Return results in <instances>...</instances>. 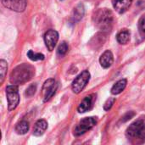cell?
Returning <instances> with one entry per match:
<instances>
[{"instance_id": "6da1fadb", "label": "cell", "mask_w": 145, "mask_h": 145, "mask_svg": "<svg viewBox=\"0 0 145 145\" xmlns=\"http://www.w3.org/2000/svg\"><path fill=\"white\" fill-rule=\"evenodd\" d=\"M35 73L34 68L28 64L16 66L10 74V82L14 85H22L29 82Z\"/></svg>"}, {"instance_id": "7a4b0ae2", "label": "cell", "mask_w": 145, "mask_h": 145, "mask_svg": "<svg viewBox=\"0 0 145 145\" xmlns=\"http://www.w3.org/2000/svg\"><path fill=\"white\" fill-rule=\"evenodd\" d=\"M126 134L128 140L134 144L145 143V117H141L132 123L127 129Z\"/></svg>"}, {"instance_id": "3957f363", "label": "cell", "mask_w": 145, "mask_h": 145, "mask_svg": "<svg viewBox=\"0 0 145 145\" xmlns=\"http://www.w3.org/2000/svg\"><path fill=\"white\" fill-rule=\"evenodd\" d=\"M93 20L95 26L102 31H110L114 23V16L110 9L99 8L94 13Z\"/></svg>"}, {"instance_id": "277c9868", "label": "cell", "mask_w": 145, "mask_h": 145, "mask_svg": "<svg viewBox=\"0 0 145 145\" xmlns=\"http://www.w3.org/2000/svg\"><path fill=\"white\" fill-rule=\"evenodd\" d=\"M90 80V73L88 71H83L82 73H80L73 81L71 84V89L74 93H80L84 88L87 86Z\"/></svg>"}, {"instance_id": "5b68a950", "label": "cell", "mask_w": 145, "mask_h": 145, "mask_svg": "<svg viewBox=\"0 0 145 145\" xmlns=\"http://www.w3.org/2000/svg\"><path fill=\"white\" fill-rule=\"evenodd\" d=\"M97 123L96 117H85L79 121L76 127L74 128V135L79 137L90 129H92Z\"/></svg>"}, {"instance_id": "8992f818", "label": "cell", "mask_w": 145, "mask_h": 145, "mask_svg": "<svg viewBox=\"0 0 145 145\" xmlns=\"http://www.w3.org/2000/svg\"><path fill=\"white\" fill-rule=\"evenodd\" d=\"M6 95L8 99V108L9 111L14 110L19 105L20 96L17 85H9L6 88Z\"/></svg>"}, {"instance_id": "52a82bcc", "label": "cell", "mask_w": 145, "mask_h": 145, "mask_svg": "<svg viewBox=\"0 0 145 145\" xmlns=\"http://www.w3.org/2000/svg\"><path fill=\"white\" fill-rule=\"evenodd\" d=\"M58 85L54 79H48L45 81L42 89V98L43 102H48L55 94Z\"/></svg>"}, {"instance_id": "ba28073f", "label": "cell", "mask_w": 145, "mask_h": 145, "mask_svg": "<svg viewBox=\"0 0 145 145\" xmlns=\"http://www.w3.org/2000/svg\"><path fill=\"white\" fill-rule=\"evenodd\" d=\"M1 1L5 8L15 12L24 11L27 4L26 0H1Z\"/></svg>"}, {"instance_id": "9c48e42d", "label": "cell", "mask_w": 145, "mask_h": 145, "mask_svg": "<svg viewBox=\"0 0 145 145\" xmlns=\"http://www.w3.org/2000/svg\"><path fill=\"white\" fill-rule=\"evenodd\" d=\"M59 40V33L53 29L48 30L44 34V42L47 48L49 51H53L58 42Z\"/></svg>"}, {"instance_id": "30bf717a", "label": "cell", "mask_w": 145, "mask_h": 145, "mask_svg": "<svg viewBox=\"0 0 145 145\" xmlns=\"http://www.w3.org/2000/svg\"><path fill=\"white\" fill-rule=\"evenodd\" d=\"M96 100V95L95 94H90L83 99V100L80 103L77 110L79 113H85L93 107V104Z\"/></svg>"}, {"instance_id": "8fae6325", "label": "cell", "mask_w": 145, "mask_h": 145, "mask_svg": "<svg viewBox=\"0 0 145 145\" xmlns=\"http://www.w3.org/2000/svg\"><path fill=\"white\" fill-rule=\"evenodd\" d=\"M133 0H112L114 8L120 14L125 13L132 5Z\"/></svg>"}, {"instance_id": "7c38bea8", "label": "cell", "mask_w": 145, "mask_h": 145, "mask_svg": "<svg viewBox=\"0 0 145 145\" xmlns=\"http://www.w3.org/2000/svg\"><path fill=\"white\" fill-rule=\"evenodd\" d=\"M114 62L113 54L110 50H106L99 58V63L101 66L105 69L110 68Z\"/></svg>"}, {"instance_id": "4fadbf2b", "label": "cell", "mask_w": 145, "mask_h": 145, "mask_svg": "<svg viewBox=\"0 0 145 145\" xmlns=\"http://www.w3.org/2000/svg\"><path fill=\"white\" fill-rule=\"evenodd\" d=\"M47 128H48V122L43 119L38 120L34 125L33 134L37 137H40L45 133Z\"/></svg>"}, {"instance_id": "5bb4252c", "label": "cell", "mask_w": 145, "mask_h": 145, "mask_svg": "<svg viewBox=\"0 0 145 145\" xmlns=\"http://www.w3.org/2000/svg\"><path fill=\"white\" fill-rule=\"evenodd\" d=\"M127 83V81L126 79H121V80H119L112 87V88H111V93L114 94V95L120 94L126 88Z\"/></svg>"}, {"instance_id": "9a60e30c", "label": "cell", "mask_w": 145, "mask_h": 145, "mask_svg": "<svg viewBox=\"0 0 145 145\" xmlns=\"http://www.w3.org/2000/svg\"><path fill=\"white\" fill-rule=\"evenodd\" d=\"M84 12H85V10H84V6H83L82 4L77 5V6L74 8L73 12H72V14H71V20H72V21H73V22H77V21H79V20L83 17Z\"/></svg>"}, {"instance_id": "2e32d148", "label": "cell", "mask_w": 145, "mask_h": 145, "mask_svg": "<svg viewBox=\"0 0 145 145\" xmlns=\"http://www.w3.org/2000/svg\"><path fill=\"white\" fill-rule=\"evenodd\" d=\"M131 33L127 29L121 30L116 36V40L121 44H127L130 41Z\"/></svg>"}, {"instance_id": "e0dca14e", "label": "cell", "mask_w": 145, "mask_h": 145, "mask_svg": "<svg viewBox=\"0 0 145 145\" xmlns=\"http://www.w3.org/2000/svg\"><path fill=\"white\" fill-rule=\"evenodd\" d=\"M29 131V123L26 121L19 122L15 127V132L20 135H24Z\"/></svg>"}, {"instance_id": "ac0fdd59", "label": "cell", "mask_w": 145, "mask_h": 145, "mask_svg": "<svg viewBox=\"0 0 145 145\" xmlns=\"http://www.w3.org/2000/svg\"><path fill=\"white\" fill-rule=\"evenodd\" d=\"M28 58L32 60V61H37V60H43L44 59V55L40 53H35L32 50H29L27 53Z\"/></svg>"}, {"instance_id": "d6986e66", "label": "cell", "mask_w": 145, "mask_h": 145, "mask_svg": "<svg viewBox=\"0 0 145 145\" xmlns=\"http://www.w3.org/2000/svg\"><path fill=\"white\" fill-rule=\"evenodd\" d=\"M0 72H1V77H0V83L2 84L5 79V76L7 73V70H8V65H7V62L4 61L3 59L0 60Z\"/></svg>"}, {"instance_id": "ffe728a7", "label": "cell", "mask_w": 145, "mask_h": 145, "mask_svg": "<svg viewBox=\"0 0 145 145\" xmlns=\"http://www.w3.org/2000/svg\"><path fill=\"white\" fill-rule=\"evenodd\" d=\"M68 49H69V47H68L67 42H62L59 45V47H58L57 54H58L59 56L62 57V56H64V55L68 52Z\"/></svg>"}, {"instance_id": "44dd1931", "label": "cell", "mask_w": 145, "mask_h": 145, "mask_svg": "<svg viewBox=\"0 0 145 145\" xmlns=\"http://www.w3.org/2000/svg\"><path fill=\"white\" fill-rule=\"evenodd\" d=\"M115 102H116V99L115 98H109L106 100V102L105 103V105H104V110H106V111L110 110L112 108V106L115 104Z\"/></svg>"}, {"instance_id": "7402d4cb", "label": "cell", "mask_w": 145, "mask_h": 145, "mask_svg": "<svg viewBox=\"0 0 145 145\" xmlns=\"http://www.w3.org/2000/svg\"><path fill=\"white\" fill-rule=\"evenodd\" d=\"M37 91V85L36 84H32L31 86H29V88L26 89L25 91V96L27 97H31L32 95H34V93Z\"/></svg>"}, {"instance_id": "603a6c76", "label": "cell", "mask_w": 145, "mask_h": 145, "mask_svg": "<svg viewBox=\"0 0 145 145\" xmlns=\"http://www.w3.org/2000/svg\"><path fill=\"white\" fill-rule=\"evenodd\" d=\"M138 27H139V30L145 33V15L144 17L141 18V20H139V23H138Z\"/></svg>"}, {"instance_id": "cb8c5ba5", "label": "cell", "mask_w": 145, "mask_h": 145, "mask_svg": "<svg viewBox=\"0 0 145 145\" xmlns=\"http://www.w3.org/2000/svg\"><path fill=\"white\" fill-rule=\"evenodd\" d=\"M133 116H134V113H133V112H129V113H127V116H125L123 117V118H126V119L123 120V121H127V120H130Z\"/></svg>"}]
</instances>
